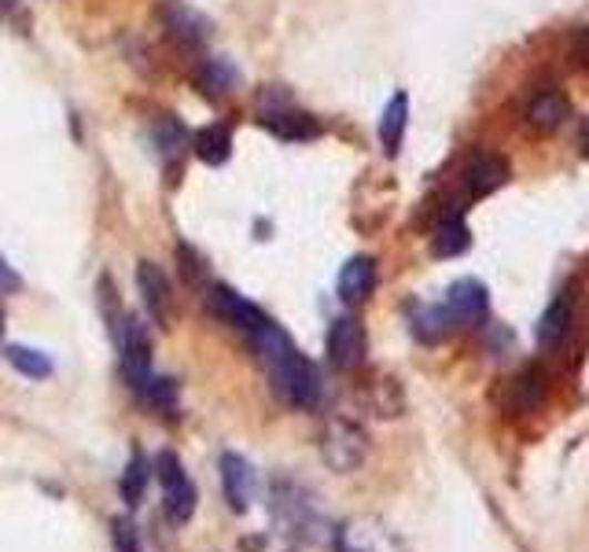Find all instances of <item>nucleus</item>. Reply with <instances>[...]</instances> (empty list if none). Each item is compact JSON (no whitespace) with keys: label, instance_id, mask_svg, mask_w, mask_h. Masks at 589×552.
I'll return each mask as SVG.
<instances>
[{"label":"nucleus","instance_id":"nucleus-18","mask_svg":"<svg viewBox=\"0 0 589 552\" xmlns=\"http://www.w3.org/2000/svg\"><path fill=\"white\" fill-rule=\"evenodd\" d=\"M192 152L206 166H225L229 155H233V133H229L225 125H203V130L192 136Z\"/></svg>","mask_w":589,"mask_h":552},{"label":"nucleus","instance_id":"nucleus-26","mask_svg":"<svg viewBox=\"0 0 589 552\" xmlns=\"http://www.w3.org/2000/svg\"><path fill=\"white\" fill-rule=\"evenodd\" d=\"M111 542H114V552H144L141 534H136V523L130 515H119V520L111 523Z\"/></svg>","mask_w":589,"mask_h":552},{"label":"nucleus","instance_id":"nucleus-5","mask_svg":"<svg viewBox=\"0 0 589 552\" xmlns=\"http://www.w3.org/2000/svg\"><path fill=\"white\" fill-rule=\"evenodd\" d=\"M446 314L454 320V328H479L490 317V295L479 280H457L446 292Z\"/></svg>","mask_w":589,"mask_h":552},{"label":"nucleus","instance_id":"nucleus-1","mask_svg":"<svg viewBox=\"0 0 589 552\" xmlns=\"http://www.w3.org/2000/svg\"><path fill=\"white\" fill-rule=\"evenodd\" d=\"M251 343H254L258 361L265 365V372H270V379H273V390L287 401V406L306 409V412L321 406L325 384H321L317 365L295 347L292 336H287L281 325H273V320L265 317L262 325L251 331Z\"/></svg>","mask_w":589,"mask_h":552},{"label":"nucleus","instance_id":"nucleus-17","mask_svg":"<svg viewBox=\"0 0 589 552\" xmlns=\"http://www.w3.org/2000/svg\"><path fill=\"white\" fill-rule=\"evenodd\" d=\"M133 395L141 398L152 412H159V417H166V412H177V401H181L177 384H173V379H166V376H155V372H148L144 379H136Z\"/></svg>","mask_w":589,"mask_h":552},{"label":"nucleus","instance_id":"nucleus-4","mask_svg":"<svg viewBox=\"0 0 589 552\" xmlns=\"http://www.w3.org/2000/svg\"><path fill=\"white\" fill-rule=\"evenodd\" d=\"M159 22H163L166 38L177 41L181 49H200L211 38V19L203 11L189 8L184 0H159Z\"/></svg>","mask_w":589,"mask_h":552},{"label":"nucleus","instance_id":"nucleus-2","mask_svg":"<svg viewBox=\"0 0 589 552\" xmlns=\"http://www.w3.org/2000/svg\"><path fill=\"white\" fill-rule=\"evenodd\" d=\"M321 457H325V464L332 471H339V476H351L365 464L368 457V435L362 423L346 420V417H332L325 423V431H321Z\"/></svg>","mask_w":589,"mask_h":552},{"label":"nucleus","instance_id":"nucleus-30","mask_svg":"<svg viewBox=\"0 0 589 552\" xmlns=\"http://www.w3.org/2000/svg\"><path fill=\"white\" fill-rule=\"evenodd\" d=\"M0 336H4V309H0Z\"/></svg>","mask_w":589,"mask_h":552},{"label":"nucleus","instance_id":"nucleus-27","mask_svg":"<svg viewBox=\"0 0 589 552\" xmlns=\"http://www.w3.org/2000/svg\"><path fill=\"white\" fill-rule=\"evenodd\" d=\"M571 60L589 71V27L575 30V38H571Z\"/></svg>","mask_w":589,"mask_h":552},{"label":"nucleus","instance_id":"nucleus-24","mask_svg":"<svg viewBox=\"0 0 589 552\" xmlns=\"http://www.w3.org/2000/svg\"><path fill=\"white\" fill-rule=\"evenodd\" d=\"M4 358H8L11 368H16V372H22L27 379L52 376V358H49L44 350H33V347H8Z\"/></svg>","mask_w":589,"mask_h":552},{"label":"nucleus","instance_id":"nucleus-23","mask_svg":"<svg viewBox=\"0 0 589 552\" xmlns=\"http://www.w3.org/2000/svg\"><path fill=\"white\" fill-rule=\"evenodd\" d=\"M200 85L211 92V96H229V92L240 85V71L229 60H203Z\"/></svg>","mask_w":589,"mask_h":552},{"label":"nucleus","instance_id":"nucleus-3","mask_svg":"<svg viewBox=\"0 0 589 552\" xmlns=\"http://www.w3.org/2000/svg\"><path fill=\"white\" fill-rule=\"evenodd\" d=\"M155 476H159V487H163V515L173 527H184L195 515L200 493H195V482L184 471L181 457L173 450H163L155 457Z\"/></svg>","mask_w":589,"mask_h":552},{"label":"nucleus","instance_id":"nucleus-9","mask_svg":"<svg viewBox=\"0 0 589 552\" xmlns=\"http://www.w3.org/2000/svg\"><path fill=\"white\" fill-rule=\"evenodd\" d=\"M508 181V163L494 152H476L460 170V184H465L468 200H483V195L498 192Z\"/></svg>","mask_w":589,"mask_h":552},{"label":"nucleus","instance_id":"nucleus-11","mask_svg":"<svg viewBox=\"0 0 589 552\" xmlns=\"http://www.w3.org/2000/svg\"><path fill=\"white\" fill-rule=\"evenodd\" d=\"M119 350H122V372L130 379V387L152 372V339H148V328L141 320H125L119 328Z\"/></svg>","mask_w":589,"mask_h":552},{"label":"nucleus","instance_id":"nucleus-21","mask_svg":"<svg viewBox=\"0 0 589 552\" xmlns=\"http://www.w3.org/2000/svg\"><path fill=\"white\" fill-rule=\"evenodd\" d=\"M409 328H413V336H417L420 343H438V339L449 336L454 320H449L443 303H438V306H417V309H413V317H409Z\"/></svg>","mask_w":589,"mask_h":552},{"label":"nucleus","instance_id":"nucleus-13","mask_svg":"<svg viewBox=\"0 0 589 552\" xmlns=\"http://www.w3.org/2000/svg\"><path fill=\"white\" fill-rule=\"evenodd\" d=\"M206 298H211L214 317H222L225 325H233V328H244L247 336L265 320L262 309L251 306L244 295L233 292V287H222V284H217V287H211V295H206Z\"/></svg>","mask_w":589,"mask_h":552},{"label":"nucleus","instance_id":"nucleus-20","mask_svg":"<svg viewBox=\"0 0 589 552\" xmlns=\"http://www.w3.org/2000/svg\"><path fill=\"white\" fill-rule=\"evenodd\" d=\"M471 247V233L460 217H443L438 228L431 233V251L438 258H457Z\"/></svg>","mask_w":589,"mask_h":552},{"label":"nucleus","instance_id":"nucleus-29","mask_svg":"<svg viewBox=\"0 0 589 552\" xmlns=\"http://www.w3.org/2000/svg\"><path fill=\"white\" fill-rule=\"evenodd\" d=\"M579 144H582V155H589V119L582 122V133H579Z\"/></svg>","mask_w":589,"mask_h":552},{"label":"nucleus","instance_id":"nucleus-6","mask_svg":"<svg viewBox=\"0 0 589 552\" xmlns=\"http://www.w3.org/2000/svg\"><path fill=\"white\" fill-rule=\"evenodd\" d=\"M365 328L357 317H339L336 325L328 328V361L339 368V372H357L365 365Z\"/></svg>","mask_w":589,"mask_h":552},{"label":"nucleus","instance_id":"nucleus-22","mask_svg":"<svg viewBox=\"0 0 589 552\" xmlns=\"http://www.w3.org/2000/svg\"><path fill=\"white\" fill-rule=\"evenodd\" d=\"M148 479H152V464H148V457L141 450H133L130 464H125V476H122V501L130 504V509H136V504L144 501Z\"/></svg>","mask_w":589,"mask_h":552},{"label":"nucleus","instance_id":"nucleus-25","mask_svg":"<svg viewBox=\"0 0 589 552\" xmlns=\"http://www.w3.org/2000/svg\"><path fill=\"white\" fill-rule=\"evenodd\" d=\"M368 401H373L376 417H398L402 412V390L395 379H376V384L368 387Z\"/></svg>","mask_w":589,"mask_h":552},{"label":"nucleus","instance_id":"nucleus-28","mask_svg":"<svg viewBox=\"0 0 589 552\" xmlns=\"http://www.w3.org/2000/svg\"><path fill=\"white\" fill-rule=\"evenodd\" d=\"M11 292H19V273L0 258V295H11Z\"/></svg>","mask_w":589,"mask_h":552},{"label":"nucleus","instance_id":"nucleus-31","mask_svg":"<svg viewBox=\"0 0 589 552\" xmlns=\"http://www.w3.org/2000/svg\"><path fill=\"white\" fill-rule=\"evenodd\" d=\"M11 4V0H0V8H8Z\"/></svg>","mask_w":589,"mask_h":552},{"label":"nucleus","instance_id":"nucleus-7","mask_svg":"<svg viewBox=\"0 0 589 552\" xmlns=\"http://www.w3.org/2000/svg\"><path fill=\"white\" fill-rule=\"evenodd\" d=\"M217 468H222V490H225L229 509L244 515L254 501V490H258V476H254L251 460L240 453H222Z\"/></svg>","mask_w":589,"mask_h":552},{"label":"nucleus","instance_id":"nucleus-15","mask_svg":"<svg viewBox=\"0 0 589 552\" xmlns=\"http://www.w3.org/2000/svg\"><path fill=\"white\" fill-rule=\"evenodd\" d=\"M262 125L273 136H281V141H314V136L321 133L317 119H309V114H303V111H292L287 103L284 108L262 111Z\"/></svg>","mask_w":589,"mask_h":552},{"label":"nucleus","instance_id":"nucleus-14","mask_svg":"<svg viewBox=\"0 0 589 552\" xmlns=\"http://www.w3.org/2000/svg\"><path fill=\"white\" fill-rule=\"evenodd\" d=\"M373 292H376V262L368 255H357V258L346 262V266L339 269V298L343 303L357 306V303H365Z\"/></svg>","mask_w":589,"mask_h":552},{"label":"nucleus","instance_id":"nucleus-8","mask_svg":"<svg viewBox=\"0 0 589 552\" xmlns=\"http://www.w3.org/2000/svg\"><path fill=\"white\" fill-rule=\"evenodd\" d=\"M136 292H141L144 309L152 314L159 325H170L177 306H173V287L166 280V273L155 266V262H141L136 266Z\"/></svg>","mask_w":589,"mask_h":552},{"label":"nucleus","instance_id":"nucleus-10","mask_svg":"<svg viewBox=\"0 0 589 552\" xmlns=\"http://www.w3.org/2000/svg\"><path fill=\"white\" fill-rule=\"evenodd\" d=\"M568 119H571V100L560 89H538L524 108V122L535 133H557Z\"/></svg>","mask_w":589,"mask_h":552},{"label":"nucleus","instance_id":"nucleus-12","mask_svg":"<svg viewBox=\"0 0 589 552\" xmlns=\"http://www.w3.org/2000/svg\"><path fill=\"white\" fill-rule=\"evenodd\" d=\"M546 390H549L546 372L538 365H527L505 384V406L512 412H535L546 401Z\"/></svg>","mask_w":589,"mask_h":552},{"label":"nucleus","instance_id":"nucleus-16","mask_svg":"<svg viewBox=\"0 0 589 552\" xmlns=\"http://www.w3.org/2000/svg\"><path fill=\"white\" fill-rule=\"evenodd\" d=\"M571 320H575V298H571V292H563L560 298H552V306L546 309V314H541L538 347H541V350H557L560 343L568 339Z\"/></svg>","mask_w":589,"mask_h":552},{"label":"nucleus","instance_id":"nucleus-19","mask_svg":"<svg viewBox=\"0 0 589 552\" xmlns=\"http://www.w3.org/2000/svg\"><path fill=\"white\" fill-rule=\"evenodd\" d=\"M406 125H409V96L406 92H395L390 103L384 108V119H379V144H384L387 155H398L402 136H406Z\"/></svg>","mask_w":589,"mask_h":552}]
</instances>
